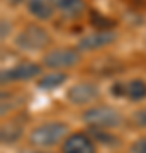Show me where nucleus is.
Returning <instances> with one entry per match:
<instances>
[{
    "mask_svg": "<svg viewBox=\"0 0 146 153\" xmlns=\"http://www.w3.org/2000/svg\"><path fill=\"white\" fill-rule=\"evenodd\" d=\"M82 119L95 129H102V128H119L124 117L119 111L112 109L109 105H100V107L87 109L82 116Z\"/></svg>",
    "mask_w": 146,
    "mask_h": 153,
    "instance_id": "obj_2",
    "label": "nucleus"
},
{
    "mask_svg": "<svg viewBox=\"0 0 146 153\" xmlns=\"http://www.w3.org/2000/svg\"><path fill=\"white\" fill-rule=\"evenodd\" d=\"M9 31H10V24H9L7 21H2V39H5V38H7Z\"/></svg>",
    "mask_w": 146,
    "mask_h": 153,
    "instance_id": "obj_17",
    "label": "nucleus"
},
{
    "mask_svg": "<svg viewBox=\"0 0 146 153\" xmlns=\"http://www.w3.org/2000/svg\"><path fill=\"white\" fill-rule=\"evenodd\" d=\"M116 33L112 31H97V33H92L82 38L78 41V48L83 49V51H90V49H99V48H105L109 44L116 43Z\"/></svg>",
    "mask_w": 146,
    "mask_h": 153,
    "instance_id": "obj_8",
    "label": "nucleus"
},
{
    "mask_svg": "<svg viewBox=\"0 0 146 153\" xmlns=\"http://www.w3.org/2000/svg\"><path fill=\"white\" fill-rule=\"evenodd\" d=\"M129 153H146V138H139L138 141L133 143L129 148Z\"/></svg>",
    "mask_w": 146,
    "mask_h": 153,
    "instance_id": "obj_16",
    "label": "nucleus"
},
{
    "mask_svg": "<svg viewBox=\"0 0 146 153\" xmlns=\"http://www.w3.org/2000/svg\"><path fill=\"white\" fill-rule=\"evenodd\" d=\"M7 2H9L10 5H19V4H22V2H24V0H7Z\"/></svg>",
    "mask_w": 146,
    "mask_h": 153,
    "instance_id": "obj_18",
    "label": "nucleus"
},
{
    "mask_svg": "<svg viewBox=\"0 0 146 153\" xmlns=\"http://www.w3.org/2000/svg\"><path fill=\"white\" fill-rule=\"evenodd\" d=\"M68 138V126L65 123H44V124L34 128L29 134V141L34 146L39 148H49L58 145L61 140Z\"/></svg>",
    "mask_w": 146,
    "mask_h": 153,
    "instance_id": "obj_1",
    "label": "nucleus"
},
{
    "mask_svg": "<svg viewBox=\"0 0 146 153\" xmlns=\"http://www.w3.org/2000/svg\"><path fill=\"white\" fill-rule=\"evenodd\" d=\"M133 121H134L136 126H139V128H146V107L136 111L134 116H133Z\"/></svg>",
    "mask_w": 146,
    "mask_h": 153,
    "instance_id": "obj_15",
    "label": "nucleus"
},
{
    "mask_svg": "<svg viewBox=\"0 0 146 153\" xmlns=\"http://www.w3.org/2000/svg\"><path fill=\"white\" fill-rule=\"evenodd\" d=\"M124 94L131 100H141L146 97V82L141 78H134L124 85Z\"/></svg>",
    "mask_w": 146,
    "mask_h": 153,
    "instance_id": "obj_11",
    "label": "nucleus"
},
{
    "mask_svg": "<svg viewBox=\"0 0 146 153\" xmlns=\"http://www.w3.org/2000/svg\"><path fill=\"white\" fill-rule=\"evenodd\" d=\"M82 60L80 53L73 48H61V49H53L48 55H44L43 63L48 68L53 70H66L71 66L78 65Z\"/></svg>",
    "mask_w": 146,
    "mask_h": 153,
    "instance_id": "obj_4",
    "label": "nucleus"
},
{
    "mask_svg": "<svg viewBox=\"0 0 146 153\" xmlns=\"http://www.w3.org/2000/svg\"><path fill=\"white\" fill-rule=\"evenodd\" d=\"M22 136V128L17 124H9L2 128V143H14Z\"/></svg>",
    "mask_w": 146,
    "mask_h": 153,
    "instance_id": "obj_13",
    "label": "nucleus"
},
{
    "mask_svg": "<svg viewBox=\"0 0 146 153\" xmlns=\"http://www.w3.org/2000/svg\"><path fill=\"white\" fill-rule=\"evenodd\" d=\"M61 152L63 153H97V150H95L93 141L87 134L75 133V134H70L63 141Z\"/></svg>",
    "mask_w": 146,
    "mask_h": 153,
    "instance_id": "obj_7",
    "label": "nucleus"
},
{
    "mask_svg": "<svg viewBox=\"0 0 146 153\" xmlns=\"http://www.w3.org/2000/svg\"><path fill=\"white\" fill-rule=\"evenodd\" d=\"M66 80V75L65 73H49L43 78V80H39V87L41 88H54V87H60L61 83Z\"/></svg>",
    "mask_w": 146,
    "mask_h": 153,
    "instance_id": "obj_14",
    "label": "nucleus"
},
{
    "mask_svg": "<svg viewBox=\"0 0 146 153\" xmlns=\"http://www.w3.org/2000/svg\"><path fill=\"white\" fill-rule=\"evenodd\" d=\"M27 9L41 21H49L54 16V7L48 0H27Z\"/></svg>",
    "mask_w": 146,
    "mask_h": 153,
    "instance_id": "obj_10",
    "label": "nucleus"
},
{
    "mask_svg": "<svg viewBox=\"0 0 146 153\" xmlns=\"http://www.w3.org/2000/svg\"><path fill=\"white\" fill-rule=\"evenodd\" d=\"M90 22H92L93 27H97L99 31H110V29L116 26V21L102 16V14L97 12V10H90Z\"/></svg>",
    "mask_w": 146,
    "mask_h": 153,
    "instance_id": "obj_12",
    "label": "nucleus"
},
{
    "mask_svg": "<svg viewBox=\"0 0 146 153\" xmlns=\"http://www.w3.org/2000/svg\"><path fill=\"white\" fill-rule=\"evenodd\" d=\"M56 10H60L65 17L75 19V17L83 16V12L87 10L85 0H49Z\"/></svg>",
    "mask_w": 146,
    "mask_h": 153,
    "instance_id": "obj_9",
    "label": "nucleus"
},
{
    "mask_svg": "<svg viewBox=\"0 0 146 153\" xmlns=\"http://www.w3.org/2000/svg\"><path fill=\"white\" fill-rule=\"evenodd\" d=\"M99 87L95 83H90V82H82V83H76L68 90V100L73 102V104H78V105H83V104H90L93 102L95 99L99 97Z\"/></svg>",
    "mask_w": 146,
    "mask_h": 153,
    "instance_id": "obj_6",
    "label": "nucleus"
},
{
    "mask_svg": "<svg viewBox=\"0 0 146 153\" xmlns=\"http://www.w3.org/2000/svg\"><path fill=\"white\" fill-rule=\"evenodd\" d=\"M41 73V66L36 65V63H19L10 70H4L2 71V83L7 82H26V80H31V78H36V76Z\"/></svg>",
    "mask_w": 146,
    "mask_h": 153,
    "instance_id": "obj_5",
    "label": "nucleus"
},
{
    "mask_svg": "<svg viewBox=\"0 0 146 153\" xmlns=\"http://www.w3.org/2000/svg\"><path fill=\"white\" fill-rule=\"evenodd\" d=\"M21 153H43V152H36V150H26V152H21Z\"/></svg>",
    "mask_w": 146,
    "mask_h": 153,
    "instance_id": "obj_19",
    "label": "nucleus"
},
{
    "mask_svg": "<svg viewBox=\"0 0 146 153\" xmlns=\"http://www.w3.org/2000/svg\"><path fill=\"white\" fill-rule=\"evenodd\" d=\"M51 38L46 29L36 24H29L17 34L16 38V46L21 49H27V51H38V49H44L49 44Z\"/></svg>",
    "mask_w": 146,
    "mask_h": 153,
    "instance_id": "obj_3",
    "label": "nucleus"
}]
</instances>
